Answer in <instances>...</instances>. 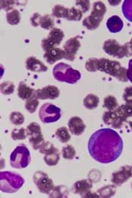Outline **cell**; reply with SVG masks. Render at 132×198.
I'll list each match as a JSON object with an SVG mask.
<instances>
[{
  "instance_id": "cell-11",
  "label": "cell",
  "mask_w": 132,
  "mask_h": 198,
  "mask_svg": "<svg viewBox=\"0 0 132 198\" xmlns=\"http://www.w3.org/2000/svg\"><path fill=\"white\" fill-rule=\"evenodd\" d=\"M68 125L69 129L72 133L76 135L81 134L85 127L83 121L77 117H74L71 118L68 122Z\"/></svg>"
},
{
  "instance_id": "cell-7",
  "label": "cell",
  "mask_w": 132,
  "mask_h": 198,
  "mask_svg": "<svg viewBox=\"0 0 132 198\" xmlns=\"http://www.w3.org/2000/svg\"><path fill=\"white\" fill-rule=\"evenodd\" d=\"M64 36L63 32L57 28H53L50 32L48 37L42 41L43 49L45 51L53 48L55 45H59Z\"/></svg>"
},
{
  "instance_id": "cell-19",
  "label": "cell",
  "mask_w": 132,
  "mask_h": 198,
  "mask_svg": "<svg viewBox=\"0 0 132 198\" xmlns=\"http://www.w3.org/2000/svg\"><path fill=\"white\" fill-rule=\"evenodd\" d=\"M39 24L42 28L47 29L52 28L54 25L53 20L48 15L41 17L39 19Z\"/></svg>"
},
{
  "instance_id": "cell-2",
  "label": "cell",
  "mask_w": 132,
  "mask_h": 198,
  "mask_svg": "<svg viewBox=\"0 0 132 198\" xmlns=\"http://www.w3.org/2000/svg\"><path fill=\"white\" fill-rule=\"evenodd\" d=\"M0 177L1 189L5 192H16L24 182L21 176L10 172H1Z\"/></svg>"
},
{
  "instance_id": "cell-18",
  "label": "cell",
  "mask_w": 132,
  "mask_h": 198,
  "mask_svg": "<svg viewBox=\"0 0 132 198\" xmlns=\"http://www.w3.org/2000/svg\"><path fill=\"white\" fill-rule=\"evenodd\" d=\"M68 9L62 6L57 5L53 9V14L57 18H67Z\"/></svg>"
},
{
  "instance_id": "cell-25",
  "label": "cell",
  "mask_w": 132,
  "mask_h": 198,
  "mask_svg": "<svg viewBox=\"0 0 132 198\" xmlns=\"http://www.w3.org/2000/svg\"><path fill=\"white\" fill-rule=\"evenodd\" d=\"M11 136L14 140H23L26 138L25 130L23 128L19 130L14 129L12 132Z\"/></svg>"
},
{
  "instance_id": "cell-12",
  "label": "cell",
  "mask_w": 132,
  "mask_h": 198,
  "mask_svg": "<svg viewBox=\"0 0 132 198\" xmlns=\"http://www.w3.org/2000/svg\"><path fill=\"white\" fill-rule=\"evenodd\" d=\"M26 66L27 70L33 72H45L47 70V67L42 62L33 56L27 59Z\"/></svg>"
},
{
  "instance_id": "cell-6",
  "label": "cell",
  "mask_w": 132,
  "mask_h": 198,
  "mask_svg": "<svg viewBox=\"0 0 132 198\" xmlns=\"http://www.w3.org/2000/svg\"><path fill=\"white\" fill-rule=\"evenodd\" d=\"M33 179L35 184L41 192L48 194L52 190L53 181L45 173L41 171L36 172L34 175Z\"/></svg>"
},
{
  "instance_id": "cell-15",
  "label": "cell",
  "mask_w": 132,
  "mask_h": 198,
  "mask_svg": "<svg viewBox=\"0 0 132 198\" xmlns=\"http://www.w3.org/2000/svg\"><path fill=\"white\" fill-rule=\"evenodd\" d=\"M99 102V98L97 96L92 94H90L87 95L84 98V104L86 108L92 109L97 106Z\"/></svg>"
},
{
  "instance_id": "cell-5",
  "label": "cell",
  "mask_w": 132,
  "mask_h": 198,
  "mask_svg": "<svg viewBox=\"0 0 132 198\" xmlns=\"http://www.w3.org/2000/svg\"><path fill=\"white\" fill-rule=\"evenodd\" d=\"M39 115L40 119L44 123L54 122L60 117V110L51 103H46L40 108Z\"/></svg>"
},
{
  "instance_id": "cell-32",
  "label": "cell",
  "mask_w": 132,
  "mask_h": 198,
  "mask_svg": "<svg viewBox=\"0 0 132 198\" xmlns=\"http://www.w3.org/2000/svg\"><path fill=\"white\" fill-rule=\"evenodd\" d=\"M86 1L84 2V1H83V2H82V1H81V2H79V1L78 2H77L76 4L78 5H80L81 6L82 9V10L84 12L87 11L89 7V2H88V1L86 2Z\"/></svg>"
},
{
  "instance_id": "cell-10",
  "label": "cell",
  "mask_w": 132,
  "mask_h": 198,
  "mask_svg": "<svg viewBox=\"0 0 132 198\" xmlns=\"http://www.w3.org/2000/svg\"><path fill=\"white\" fill-rule=\"evenodd\" d=\"M65 53L62 50L57 48H53L46 51L44 58L50 64H53L57 61L64 57Z\"/></svg>"
},
{
  "instance_id": "cell-14",
  "label": "cell",
  "mask_w": 132,
  "mask_h": 198,
  "mask_svg": "<svg viewBox=\"0 0 132 198\" xmlns=\"http://www.w3.org/2000/svg\"><path fill=\"white\" fill-rule=\"evenodd\" d=\"M27 135L30 137H34L42 134L40 126L37 123L32 122L27 127Z\"/></svg>"
},
{
  "instance_id": "cell-9",
  "label": "cell",
  "mask_w": 132,
  "mask_h": 198,
  "mask_svg": "<svg viewBox=\"0 0 132 198\" xmlns=\"http://www.w3.org/2000/svg\"><path fill=\"white\" fill-rule=\"evenodd\" d=\"M80 46L79 41L77 37H75L68 40L64 46V57L66 59L72 61L75 58V56Z\"/></svg>"
},
{
  "instance_id": "cell-1",
  "label": "cell",
  "mask_w": 132,
  "mask_h": 198,
  "mask_svg": "<svg viewBox=\"0 0 132 198\" xmlns=\"http://www.w3.org/2000/svg\"><path fill=\"white\" fill-rule=\"evenodd\" d=\"M53 74L57 80L70 84L76 82L80 78V74L78 71L63 63L58 64L54 67Z\"/></svg>"
},
{
  "instance_id": "cell-17",
  "label": "cell",
  "mask_w": 132,
  "mask_h": 198,
  "mask_svg": "<svg viewBox=\"0 0 132 198\" xmlns=\"http://www.w3.org/2000/svg\"><path fill=\"white\" fill-rule=\"evenodd\" d=\"M39 104L37 99L34 96L27 100L25 107L27 110L31 113L34 112Z\"/></svg>"
},
{
  "instance_id": "cell-26",
  "label": "cell",
  "mask_w": 132,
  "mask_h": 198,
  "mask_svg": "<svg viewBox=\"0 0 132 198\" xmlns=\"http://www.w3.org/2000/svg\"><path fill=\"white\" fill-rule=\"evenodd\" d=\"M40 148V152L46 155L50 153L56 149L53 147V145L48 142L44 143Z\"/></svg>"
},
{
  "instance_id": "cell-28",
  "label": "cell",
  "mask_w": 132,
  "mask_h": 198,
  "mask_svg": "<svg viewBox=\"0 0 132 198\" xmlns=\"http://www.w3.org/2000/svg\"><path fill=\"white\" fill-rule=\"evenodd\" d=\"M62 151L64 157L67 158H71L75 154L74 149L72 147L70 146H68L64 147Z\"/></svg>"
},
{
  "instance_id": "cell-20",
  "label": "cell",
  "mask_w": 132,
  "mask_h": 198,
  "mask_svg": "<svg viewBox=\"0 0 132 198\" xmlns=\"http://www.w3.org/2000/svg\"><path fill=\"white\" fill-rule=\"evenodd\" d=\"M56 135L57 138L63 142L68 141L70 137L67 129L65 127H62L58 128L56 131Z\"/></svg>"
},
{
  "instance_id": "cell-3",
  "label": "cell",
  "mask_w": 132,
  "mask_h": 198,
  "mask_svg": "<svg viewBox=\"0 0 132 198\" xmlns=\"http://www.w3.org/2000/svg\"><path fill=\"white\" fill-rule=\"evenodd\" d=\"M90 15L83 21V24L90 30L96 28L102 21L106 11V8L102 2H98L94 4Z\"/></svg>"
},
{
  "instance_id": "cell-29",
  "label": "cell",
  "mask_w": 132,
  "mask_h": 198,
  "mask_svg": "<svg viewBox=\"0 0 132 198\" xmlns=\"http://www.w3.org/2000/svg\"><path fill=\"white\" fill-rule=\"evenodd\" d=\"M87 181L85 180L82 181L77 183L76 186V188L78 191H83L89 188L90 187Z\"/></svg>"
},
{
  "instance_id": "cell-21",
  "label": "cell",
  "mask_w": 132,
  "mask_h": 198,
  "mask_svg": "<svg viewBox=\"0 0 132 198\" xmlns=\"http://www.w3.org/2000/svg\"><path fill=\"white\" fill-rule=\"evenodd\" d=\"M59 156L56 149L54 151L46 154L44 157V159L46 164L49 165H55L57 162Z\"/></svg>"
},
{
  "instance_id": "cell-22",
  "label": "cell",
  "mask_w": 132,
  "mask_h": 198,
  "mask_svg": "<svg viewBox=\"0 0 132 198\" xmlns=\"http://www.w3.org/2000/svg\"><path fill=\"white\" fill-rule=\"evenodd\" d=\"M1 92L4 95H9L12 93L14 89V86L10 81L4 82L1 84Z\"/></svg>"
},
{
  "instance_id": "cell-30",
  "label": "cell",
  "mask_w": 132,
  "mask_h": 198,
  "mask_svg": "<svg viewBox=\"0 0 132 198\" xmlns=\"http://www.w3.org/2000/svg\"><path fill=\"white\" fill-rule=\"evenodd\" d=\"M1 2V8L6 11L11 10L13 7L14 3V1H2Z\"/></svg>"
},
{
  "instance_id": "cell-4",
  "label": "cell",
  "mask_w": 132,
  "mask_h": 198,
  "mask_svg": "<svg viewBox=\"0 0 132 198\" xmlns=\"http://www.w3.org/2000/svg\"><path fill=\"white\" fill-rule=\"evenodd\" d=\"M29 151L24 145L18 146L12 153L10 156L11 165L16 168L26 167L30 161Z\"/></svg>"
},
{
  "instance_id": "cell-23",
  "label": "cell",
  "mask_w": 132,
  "mask_h": 198,
  "mask_svg": "<svg viewBox=\"0 0 132 198\" xmlns=\"http://www.w3.org/2000/svg\"><path fill=\"white\" fill-rule=\"evenodd\" d=\"M10 119L13 124L16 125L22 124L24 120V118L23 115L18 112H12L10 116Z\"/></svg>"
},
{
  "instance_id": "cell-13",
  "label": "cell",
  "mask_w": 132,
  "mask_h": 198,
  "mask_svg": "<svg viewBox=\"0 0 132 198\" xmlns=\"http://www.w3.org/2000/svg\"><path fill=\"white\" fill-rule=\"evenodd\" d=\"M35 90L28 86L24 81L19 83L18 88V95L21 98L27 100L33 96Z\"/></svg>"
},
{
  "instance_id": "cell-8",
  "label": "cell",
  "mask_w": 132,
  "mask_h": 198,
  "mask_svg": "<svg viewBox=\"0 0 132 198\" xmlns=\"http://www.w3.org/2000/svg\"><path fill=\"white\" fill-rule=\"evenodd\" d=\"M59 90L55 86L48 85L35 91V97L37 99L45 100L54 99L59 96Z\"/></svg>"
},
{
  "instance_id": "cell-16",
  "label": "cell",
  "mask_w": 132,
  "mask_h": 198,
  "mask_svg": "<svg viewBox=\"0 0 132 198\" xmlns=\"http://www.w3.org/2000/svg\"><path fill=\"white\" fill-rule=\"evenodd\" d=\"M7 22L11 25L17 24L20 22V17L19 12L16 9H14L6 14Z\"/></svg>"
},
{
  "instance_id": "cell-31",
  "label": "cell",
  "mask_w": 132,
  "mask_h": 198,
  "mask_svg": "<svg viewBox=\"0 0 132 198\" xmlns=\"http://www.w3.org/2000/svg\"><path fill=\"white\" fill-rule=\"evenodd\" d=\"M40 15L37 13H35L31 19V21L32 25L34 26H38L39 24V21L40 18Z\"/></svg>"
},
{
  "instance_id": "cell-24",
  "label": "cell",
  "mask_w": 132,
  "mask_h": 198,
  "mask_svg": "<svg viewBox=\"0 0 132 198\" xmlns=\"http://www.w3.org/2000/svg\"><path fill=\"white\" fill-rule=\"evenodd\" d=\"M81 12L73 7L68 10L67 18L70 20H79L82 17Z\"/></svg>"
},
{
  "instance_id": "cell-27",
  "label": "cell",
  "mask_w": 132,
  "mask_h": 198,
  "mask_svg": "<svg viewBox=\"0 0 132 198\" xmlns=\"http://www.w3.org/2000/svg\"><path fill=\"white\" fill-rule=\"evenodd\" d=\"M98 59L95 58H91L87 60L85 65L87 70L90 72L96 71V64Z\"/></svg>"
}]
</instances>
